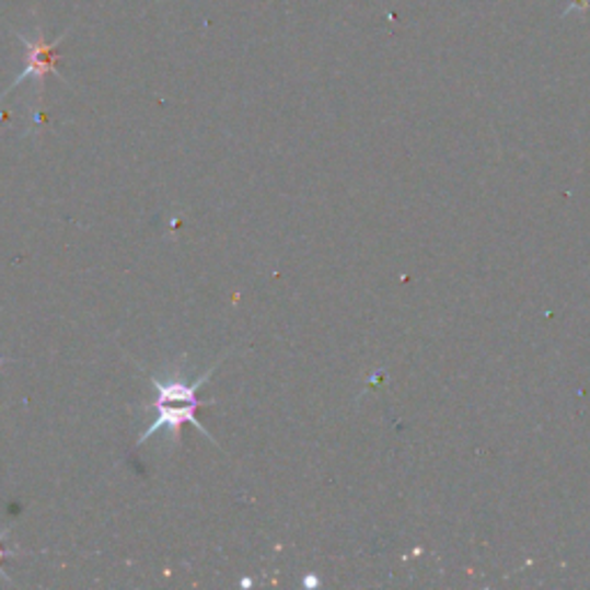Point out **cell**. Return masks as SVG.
<instances>
[{"label": "cell", "instance_id": "6da1fadb", "mask_svg": "<svg viewBox=\"0 0 590 590\" xmlns=\"http://www.w3.org/2000/svg\"><path fill=\"white\" fill-rule=\"evenodd\" d=\"M224 358L217 360L206 374H201L196 381H181V379H158V377H150V383L152 387H155V400H152L146 410H155V420L150 423V427L139 436V441H137V448H141L150 436H155L158 431L166 429L169 436H171V441H176L181 443V436H183V427L185 425H194L196 429H199L206 439H212V433L199 423V418H196V410H199L201 406L210 404V402H204L196 397V392L201 390V385L212 377V371L222 365Z\"/></svg>", "mask_w": 590, "mask_h": 590}, {"label": "cell", "instance_id": "7a4b0ae2", "mask_svg": "<svg viewBox=\"0 0 590 590\" xmlns=\"http://www.w3.org/2000/svg\"><path fill=\"white\" fill-rule=\"evenodd\" d=\"M21 42L26 45V68L14 79L8 93L26 79H35L37 83H42L47 79V74H56V45L60 39L54 42V45H49V42L42 35H37L35 39H28V37L21 35Z\"/></svg>", "mask_w": 590, "mask_h": 590}, {"label": "cell", "instance_id": "3957f363", "mask_svg": "<svg viewBox=\"0 0 590 590\" xmlns=\"http://www.w3.org/2000/svg\"><path fill=\"white\" fill-rule=\"evenodd\" d=\"M5 540V531L3 533H0V542H3ZM8 554H5V549H3V546H0V560H3ZM0 577H3V579H8V575L3 572V567H0Z\"/></svg>", "mask_w": 590, "mask_h": 590}]
</instances>
